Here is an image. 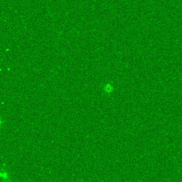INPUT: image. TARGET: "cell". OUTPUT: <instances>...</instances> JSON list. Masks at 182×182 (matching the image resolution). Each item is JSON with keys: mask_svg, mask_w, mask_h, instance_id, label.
Listing matches in <instances>:
<instances>
[{"mask_svg": "<svg viewBox=\"0 0 182 182\" xmlns=\"http://www.w3.org/2000/svg\"><path fill=\"white\" fill-rule=\"evenodd\" d=\"M114 88H113V85L112 84H106L105 86H104V92L106 93H111L113 92Z\"/></svg>", "mask_w": 182, "mask_h": 182, "instance_id": "obj_1", "label": "cell"}]
</instances>
